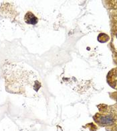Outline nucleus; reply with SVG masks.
I'll return each mask as SVG.
<instances>
[{"label": "nucleus", "mask_w": 117, "mask_h": 131, "mask_svg": "<svg viewBox=\"0 0 117 131\" xmlns=\"http://www.w3.org/2000/svg\"><path fill=\"white\" fill-rule=\"evenodd\" d=\"M109 39H110L109 36L107 34H105V33H100L98 35V40L100 42H102V43L107 42H108L109 40Z\"/></svg>", "instance_id": "20e7f679"}, {"label": "nucleus", "mask_w": 117, "mask_h": 131, "mask_svg": "<svg viewBox=\"0 0 117 131\" xmlns=\"http://www.w3.org/2000/svg\"><path fill=\"white\" fill-rule=\"evenodd\" d=\"M5 88L7 92L13 93H22L26 87H32L34 90H39L40 82L32 71L16 63L7 64L4 67Z\"/></svg>", "instance_id": "f257e3e1"}, {"label": "nucleus", "mask_w": 117, "mask_h": 131, "mask_svg": "<svg viewBox=\"0 0 117 131\" xmlns=\"http://www.w3.org/2000/svg\"><path fill=\"white\" fill-rule=\"evenodd\" d=\"M25 22L30 25H36L38 22V19L35 15L31 12H28L24 16Z\"/></svg>", "instance_id": "f03ea898"}, {"label": "nucleus", "mask_w": 117, "mask_h": 131, "mask_svg": "<svg viewBox=\"0 0 117 131\" xmlns=\"http://www.w3.org/2000/svg\"><path fill=\"white\" fill-rule=\"evenodd\" d=\"M98 121L100 124H104V125H111L114 123V119L112 115H104V116H100Z\"/></svg>", "instance_id": "7ed1b4c3"}]
</instances>
